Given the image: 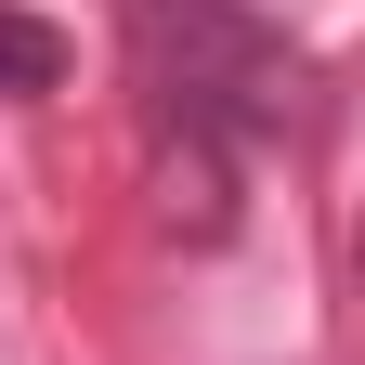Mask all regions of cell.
Returning <instances> with one entry per match:
<instances>
[{"label": "cell", "instance_id": "2", "mask_svg": "<svg viewBox=\"0 0 365 365\" xmlns=\"http://www.w3.org/2000/svg\"><path fill=\"white\" fill-rule=\"evenodd\" d=\"M53 78H66V39L39 14H0V91H53Z\"/></svg>", "mask_w": 365, "mask_h": 365}, {"label": "cell", "instance_id": "3", "mask_svg": "<svg viewBox=\"0 0 365 365\" xmlns=\"http://www.w3.org/2000/svg\"><path fill=\"white\" fill-rule=\"evenodd\" d=\"M352 261H365V248H352Z\"/></svg>", "mask_w": 365, "mask_h": 365}, {"label": "cell", "instance_id": "1", "mask_svg": "<svg viewBox=\"0 0 365 365\" xmlns=\"http://www.w3.org/2000/svg\"><path fill=\"white\" fill-rule=\"evenodd\" d=\"M130 39H144V78L170 91V118H182L196 157H235L248 130L300 118V53L248 0H130Z\"/></svg>", "mask_w": 365, "mask_h": 365}]
</instances>
